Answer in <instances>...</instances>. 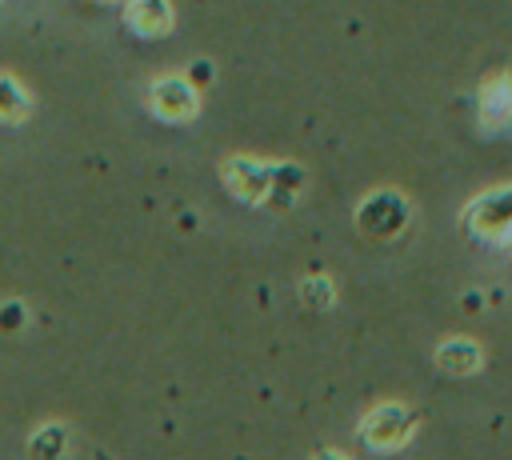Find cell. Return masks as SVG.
I'll return each instance as SVG.
<instances>
[{
  "instance_id": "6da1fadb",
  "label": "cell",
  "mask_w": 512,
  "mask_h": 460,
  "mask_svg": "<svg viewBox=\"0 0 512 460\" xmlns=\"http://www.w3.org/2000/svg\"><path fill=\"white\" fill-rule=\"evenodd\" d=\"M152 104H156V112L176 116V120L196 112V96H192V88L180 84V80H160L156 92H152Z\"/></svg>"
},
{
  "instance_id": "7a4b0ae2",
  "label": "cell",
  "mask_w": 512,
  "mask_h": 460,
  "mask_svg": "<svg viewBox=\"0 0 512 460\" xmlns=\"http://www.w3.org/2000/svg\"><path fill=\"white\" fill-rule=\"evenodd\" d=\"M172 24V8H168V0H136L132 4V28L136 32H164Z\"/></svg>"
},
{
  "instance_id": "3957f363",
  "label": "cell",
  "mask_w": 512,
  "mask_h": 460,
  "mask_svg": "<svg viewBox=\"0 0 512 460\" xmlns=\"http://www.w3.org/2000/svg\"><path fill=\"white\" fill-rule=\"evenodd\" d=\"M484 116H500V124L512 120V88H508V80L488 84V92H484Z\"/></svg>"
},
{
  "instance_id": "277c9868",
  "label": "cell",
  "mask_w": 512,
  "mask_h": 460,
  "mask_svg": "<svg viewBox=\"0 0 512 460\" xmlns=\"http://www.w3.org/2000/svg\"><path fill=\"white\" fill-rule=\"evenodd\" d=\"M24 112V96L12 80H0V120H16Z\"/></svg>"
}]
</instances>
